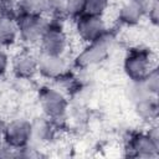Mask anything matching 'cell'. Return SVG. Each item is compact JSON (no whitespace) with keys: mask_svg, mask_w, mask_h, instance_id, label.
I'll use <instances>...</instances> for the list:
<instances>
[{"mask_svg":"<svg viewBox=\"0 0 159 159\" xmlns=\"http://www.w3.org/2000/svg\"><path fill=\"white\" fill-rule=\"evenodd\" d=\"M15 1L14 0H0V16L14 17Z\"/></svg>","mask_w":159,"mask_h":159,"instance_id":"ac0fdd59","label":"cell"},{"mask_svg":"<svg viewBox=\"0 0 159 159\" xmlns=\"http://www.w3.org/2000/svg\"><path fill=\"white\" fill-rule=\"evenodd\" d=\"M142 84L144 86L145 91L152 94V96H157L158 94V89H159V73L157 68H152V71L147 75L145 78H143Z\"/></svg>","mask_w":159,"mask_h":159,"instance_id":"9a60e30c","label":"cell"},{"mask_svg":"<svg viewBox=\"0 0 159 159\" xmlns=\"http://www.w3.org/2000/svg\"><path fill=\"white\" fill-rule=\"evenodd\" d=\"M32 137V123L26 119H14L10 123H6L4 130V142L5 144L21 149L29 145Z\"/></svg>","mask_w":159,"mask_h":159,"instance_id":"52a82bcc","label":"cell"},{"mask_svg":"<svg viewBox=\"0 0 159 159\" xmlns=\"http://www.w3.org/2000/svg\"><path fill=\"white\" fill-rule=\"evenodd\" d=\"M39 72L50 80H56L67 72V62L63 56H52L41 53L37 57Z\"/></svg>","mask_w":159,"mask_h":159,"instance_id":"30bf717a","label":"cell"},{"mask_svg":"<svg viewBox=\"0 0 159 159\" xmlns=\"http://www.w3.org/2000/svg\"><path fill=\"white\" fill-rule=\"evenodd\" d=\"M11 70L17 78H22V80L31 78L39 70L37 57L34 53H31L29 50H22L12 57Z\"/></svg>","mask_w":159,"mask_h":159,"instance_id":"9c48e42d","label":"cell"},{"mask_svg":"<svg viewBox=\"0 0 159 159\" xmlns=\"http://www.w3.org/2000/svg\"><path fill=\"white\" fill-rule=\"evenodd\" d=\"M7 66H9V57H7V53L5 52L4 47L0 46V77L6 72Z\"/></svg>","mask_w":159,"mask_h":159,"instance_id":"d6986e66","label":"cell"},{"mask_svg":"<svg viewBox=\"0 0 159 159\" xmlns=\"http://www.w3.org/2000/svg\"><path fill=\"white\" fill-rule=\"evenodd\" d=\"M148 6V0H127L119 9L118 19L124 25H135L147 14Z\"/></svg>","mask_w":159,"mask_h":159,"instance_id":"8fae6325","label":"cell"},{"mask_svg":"<svg viewBox=\"0 0 159 159\" xmlns=\"http://www.w3.org/2000/svg\"><path fill=\"white\" fill-rule=\"evenodd\" d=\"M148 15L150 17V20L153 21V24H157L158 22V1L154 0L152 4L149 2V6H148Z\"/></svg>","mask_w":159,"mask_h":159,"instance_id":"ffe728a7","label":"cell"},{"mask_svg":"<svg viewBox=\"0 0 159 159\" xmlns=\"http://www.w3.org/2000/svg\"><path fill=\"white\" fill-rule=\"evenodd\" d=\"M5 125H6V123L0 118V140H1V139H4V130H5Z\"/></svg>","mask_w":159,"mask_h":159,"instance_id":"44dd1931","label":"cell"},{"mask_svg":"<svg viewBox=\"0 0 159 159\" xmlns=\"http://www.w3.org/2000/svg\"><path fill=\"white\" fill-rule=\"evenodd\" d=\"M158 149H159V142L155 128L153 132L135 133L130 135L127 142V150L129 157L154 158L158 155Z\"/></svg>","mask_w":159,"mask_h":159,"instance_id":"5b68a950","label":"cell"},{"mask_svg":"<svg viewBox=\"0 0 159 159\" xmlns=\"http://www.w3.org/2000/svg\"><path fill=\"white\" fill-rule=\"evenodd\" d=\"M137 114L144 120H153L158 116V102L157 96H148L134 102Z\"/></svg>","mask_w":159,"mask_h":159,"instance_id":"4fadbf2b","label":"cell"},{"mask_svg":"<svg viewBox=\"0 0 159 159\" xmlns=\"http://www.w3.org/2000/svg\"><path fill=\"white\" fill-rule=\"evenodd\" d=\"M39 42L41 53L62 56L67 47V36L57 21H48Z\"/></svg>","mask_w":159,"mask_h":159,"instance_id":"8992f818","label":"cell"},{"mask_svg":"<svg viewBox=\"0 0 159 159\" xmlns=\"http://www.w3.org/2000/svg\"><path fill=\"white\" fill-rule=\"evenodd\" d=\"M65 1V12L70 16L78 17L84 14L86 0H63Z\"/></svg>","mask_w":159,"mask_h":159,"instance_id":"2e32d148","label":"cell"},{"mask_svg":"<svg viewBox=\"0 0 159 159\" xmlns=\"http://www.w3.org/2000/svg\"><path fill=\"white\" fill-rule=\"evenodd\" d=\"M17 26L15 17L0 16V46L12 45L17 37Z\"/></svg>","mask_w":159,"mask_h":159,"instance_id":"5bb4252c","label":"cell"},{"mask_svg":"<svg viewBox=\"0 0 159 159\" xmlns=\"http://www.w3.org/2000/svg\"><path fill=\"white\" fill-rule=\"evenodd\" d=\"M76 20H77L76 21L77 34L87 43L98 39L101 35H103L107 31L102 15L82 14L78 17H76Z\"/></svg>","mask_w":159,"mask_h":159,"instance_id":"ba28073f","label":"cell"},{"mask_svg":"<svg viewBox=\"0 0 159 159\" xmlns=\"http://www.w3.org/2000/svg\"><path fill=\"white\" fill-rule=\"evenodd\" d=\"M114 42V35L111 31H106L98 39L87 43V46L76 57V66L86 68L93 65L101 63L109 53L112 45Z\"/></svg>","mask_w":159,"mask_h":159,"instance_id":"6da1fadb","label":"cell"},{"mask_svg":"<svg viewBox=\"0 0 159 159\" xmlns=\"http://www.w3.org/2000/svg\"><path fill=\"white\" fill-rule=\"evenodd\" d=\"M109 0H86L84 14L102 15L108 6Z\"/></svg>","mask_w":159,"mask_h":159,"instance_id":"e0dca14e","label":"cell"},{"mask_svg":"<svg viewBox=\"0 0 159 159\" xmlns=\"http://www.w3.org/2000/svg\"><path fill=\"white\" fill-rule=\"evenodd\" d=\"M39 102L46 118L57 123L66 116L68 101L65 93L57 88L42 87L39 92Z\"/></svg>","mask_w":159,"mask_h":159,"instance_id":"277c9868","label":"cell"},{"mask_svg":"<svg viewBox=\"0 0 159 159\" xmlns=\"http://www.w3.org/2000/svg\"><path fill=\"white\" fill-rule=\"evenodd\" d=\"M55 134V122L50 120L48 118L37 119L32 123V139H36L39 143L50 142Z\"/></svg>","mask_w":159,"mask_h":159,"instance_id":"7c38bea8","label":"cell"},{"mask_svg":"<svg viewBox=\"0 0 159 159\" xmlns=\"http://www.w3.org/2000/svg\"><path fill=\"white\" fill-rule=\"evenodd\" d=\"M123 68L132 82L142 81L152 71V52L145 47H133L128 50Z\"/></svg>","mask_w":159,"mask_h":159,"instance_id":"3957f363","label":"cell"},{"mask_svg":"<svg viewBox=\"0 0 159 159\" xmlns=\"http://www.w3.org/2000/svg\"><path fill=\"white\" fill-rule=\"evenodd\" d=\"M17 35L26 45H35L40 41L48 21L40 14L19 11L15 16Z\"/></svg>","mask_w":159,"mask_h":159,"instance_id":"7a4b0ae2","label":"cell"}]
</instances>
